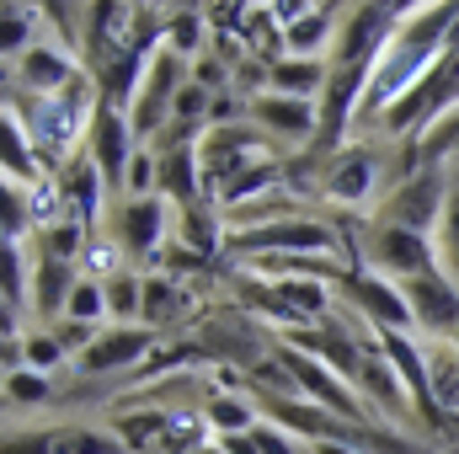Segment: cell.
I'll return each instance as SVG.
<instances>
[{"mask_svg":"<svg viewBox=\"0 0 459 454\" xmlns=\"http://www.w3.org/2000/svg\"><path fill=\"white\" fill-rule=\"evenodd\" d=\"M16 75H22V92H27V97H54V92H65L70 81H81L86 65H81L75 54H65V48H22Z\"/></svg>","mask_w":459,"mask_h":454,"instance_id":"17","label":"cell"},{"mask_svg":"<svg viewBox=\"0 0 459 454\" xmlns=\"http://www.w3.org/2000/svg\"><path fill=\"white\" fill-rule=\"evenodd\" d=\"M81 262L91 267L86 278H97V284H108V278H117V246H102V240H91Z\"/></svg>","mask_w":459,"mask_h":454,"instance_id":"33","label":"cell"},{"mask_svg":"<svg viewBox=\"0 0 459 454\" xmlns=\"http://www.w3.org/2000/svg\"><path fill=\"white\" fill-rule=\"evenodd\" d=\"M86 155L97 161V171L108 177L117 198H123V177H128V161H134V128H128V113L102 102L97 118H91V134H86Z\"/></svg>","mask_w":459,"mask_h":454,"instance_id":"10","label":"cell"},{"mask_svg":"<svg viewBox=\"0 0 459 454\" xmlns=\"http://www.w3.org/2000/svg\"><path fill=\"white\" fill-rule=\"evenodd\" d=\"M225 251L240 257V262H256V257H332V251L347 257V240H342V225H326V220H310V214H289V220L235 230Z\"/></svg>","mask_w":459,"mask_h":454,"instance_id":"3","label":"cell"},{"mask_svg":"<svg viewBox=\"0 0 459 454\" xmlns=\"http://www.w3.org/2000/svg\"><path fill=\"white\" fill-rule=\"evenodd\" d=\"M150 353H155V327H108L75 358V369L81 374H117V369H134Z\"/></svg>","mask_w":459,"mask_h":454,"instance_id":"14","label":"cell"},{"mask_svg":"<svg viewBox=\"0 0 459 454\" xmlns=\"http://www.w3.org/2000/svg\"><path fill=\"white\" fill-rule=\"evenodd\" d=\"M155 161H160L155 198H166V204H177V209H193V204L209 198V188H204V166H198V150H166V155H155Z\"/></svg>","mask_w":459,"mask_h":454,"instance_id":"18","label":"cell"},{"mask_svg":"<svg viewBox=\"0 0 459 454\" xmlns=\"http://www.w3.org/2000/svg\"><path fill=\"white\" fill-rule=\"evenodd\" d=\"M102 108V86H97V75L86 70L81 81H70L65 92H54V97H22V123H27V134H32V150H38V161H43V171H65L70 161V144L81 139V134H91V118Z\"/></svg>","mask_w":459,"mask_h":454,"instance_id":"2","label":"cell"},{"mask_svg":"<svg viewBox=\"0 0 459 454\" xmlns=\"http://www.w3.org/2000/svg\"><path fill=\"white\" fill-rule=\"evenodd\" d=\"M455 16H459V5H411V16L401 22V32L390 38V48L374 65V81H368L363 108H358V123H368V118L379 123L411 86H422L433 75V65L444 59Z\"/></svg>","mask_w":459,"mask_h":454,"instance_id":"1","label":"cell"},{"mask_svg":"<svg viewBox=\"0 0 459 454\" xmlns=\"http://www.w3.org/2000/svg\"><path fill=\"white\" fill-rule=\"evenodd\" d=\"M455 353H459V337H455Z\"/></svg>","mask_w":459,"mask_h":454,"instance_id":"36","label":"cell"},{"mask_svg":"<svg viewBox=\"0 0 459 454\" xmlns=\"http://www.w3.org/2000/svg\"><path fill=\"white\" fill-rule=\"evenodd\" d=\"M444 204H449V182H444V171H438V166H417V171H406V177L390 188L379 220H385V225H401V230L428 235V230L444 220Z\"/></svg>","mask_w":459,"mask_h":454,"instance_id":"7","label":"cell"},{"mask_svg":"<svg viewBox=\"0 0 459 454\" xmlns=\"http://www.w3.org/2000/svg\"><path fill=\"white\" fill-rule=\"evenodd\" d=\"M108 316L113 321H134V316H144V278H134V273H117L108 278Z\"/></svg>","mask_w":459,"mask_h":454,"instance_id":"26","label":"cell"},{"mask_svg":"<svg viewBox=\"0 0 459 454\" xmlns=\"http://www.w3.org/2000/svg\"><path fill=\"white\" fill-rule=\"evenodd\" d=\"M438 267L459 284V188H449V204L438 220Z\"/></svg>","mask_w":459,"mask_h":454,"instance_id":"28","label":"cell"},{"mask_svg":"<svg viewBox=\"0 0 459 454\" xmlns=\"http://www.w3.org/2000/svg\"><path fill=\"white\" fill-rule=\"evenodd\" d=\"M204 38H209V5H177V11L166 16V48L182 54L187 65H193V54L204 48Z\"/></svg>","mask_w":459,"mask_h":454,"instance_id":"22","label":"cell"},{"mask_svg":"<svg viewBox=\"0 0 459 454\" xmlns=\"http://www.w3.org/2000/svg\"><path fill=\"white\" fill-rule=\"evenodd\" d=\"M5 396L32 406V401L48 396V374H38V369H16V374H5Z\"/></svg>","mask_w":459,"mask_h":454,"instance_id":"31","label":"cell"},{"mask_svg":"<svg viewBox=\"0 0 459 454\" xmlns=\"http://www.w3.org/2000/svg\"><path fill=\"white\" fill-rule=\"evenodd\" d=\"M326 75H332L326 59H294V54H283V59L267 65V92H283V97H316V92H326Z\"/></svg>","mask_w":459,"mask_h":454,"instance_id":"21","label":"cell"},{"mask_svg":"<svg viewBox=\"0 0 459 454\" xmlns=\"http://www.w3.org/2000/svg\"><path fill=\"white\" fill-rule=\"evenodd\" d=\"M220 450H225V454H262L251 433H225V439H220Z\"/></svg>","mask_w":459,"mask_h":454,"instance_id":"35","label":"cell"},{"mask_svg":"<svg viewBox=\"0 0 459 454\" xmlns=\"http://www.w3.org/2000/svg\"><path fill=\"white\" fill-rule=\"evenodd\" d=\"M187 81H193V70H187L182 54L160 48V54L150 59L144 86H139V97H134V108H128V128H134V139H144V144L160 139V128L171 123V108H177V97H182Z\"/></svg>","mask_w":459,"mask_h":454,"instance_id":"4","label":"cell"},{"mask_svg":"<svg viewBox=\"0 0 459 454\" xmlns=\"http://www.w3.org/2000/svg\"><path fill=\"white\" fill-rule=\"evenodd\" d=\"M117 251L160 262L166 257V198H123L113 214Z\"/></svg>","mask_w":459,"mask_h":454,"instance_id":"11","label":"cell"},{"mask_svg":"<svg viewBox=\"0 0 459 454\" xmlns=\"http://www.w3.org/2000/svg\"><path fill=\"white\" fill-rule=\"evenodd\" d=\"M22 358H27V369H38V374H48V369H65V347L54 332H38V337L22 342Z\"/></svg>","mask_w":459,"mask_h":454,"instance_id":"29","label":"cell"},{"mask_svg":"<svg viewBox=\"0 0 459 454\" xmlns=\"http://www.w3.org/2000/svg\"><path fill=\"white\" fill-rule=\"evenodd\" d=\"M401 294H406L411 321H417L422 332H433V337H444V342L459 337V284L444 273V267L406 278V284H401Z\"/></svg>","mask_w":459,"mask_h":454,"instance_id":"8","label":"cell"},{"mask_svg":"<svg viewBox=\"0 0 459 454\" xmlns=\"http://www.w3.org/2000/svg\"><path fill=\"white\" fill-rule=\"evenodd\" d=\"M374 177H379V155L347 144V150H337V155L326 161V171H321V193H326L332 204H363V198L374 193Z\"/></svg>","mask_w":459,"mask_h":454,"instance_id":"16","label":"cell"},{"mask_svg":"<svg viewBox=\"0 0 459 454\" xmlns=\"http://www.w3.org/2000/svg\"><path fill=\"white\" fill-rule=\"evenodd\" d=\"M251 439H256V450H262V454H299V444H294V433H289V428H267V423H256V428H251Z\"/></svg>","mask_w":459,"mask_h":454,"instance_id":"34","label":"cell"},{"mask_svg":"<svg viewBox=\"0 0 459 454\" xmlns=\"http://www.w3.org/2000/svg\"><path fill=\"white\" fill-rule=\"evenodd\" d=\"M75 284H81L75 262H54V257H38V262H32V310H38L43 321H65Z\"/></svg>","mask_w":459,"mask_h":454,"instance_id":"20","label":"cell"},{"mask_svg":"<svg viewBox=\"0 0 459 454\" xmlns=\"http://www.w3.org/2000/svg\"><path fill=\"white\" fill-rule=\"evenodd\" d=\"M342 27V5H305L289 27H283V54L294 59H321L326 43H337Z\"/></svg>","mask_w":459,"mask_h":454,"instance_id":"19","label":"cell"},{"mask_svg":"<svg viewBox=\"0 0 459 454\" xmlns=\"http://www.w3.org/2000/svg\"><path fill=\"white\" fill-rule=\"evenodd\" d=\"M428 380H433V401L444 417H459V353L455 342L428 347Z\"/></svg>","mask_w":459,"mask_h":454,"instance_id":"23","label":"cell"},{"mask_svg":"<svg viewBox=\"0 0 459 454\" xmlns=\"http://www.w3.org/2000/svg\"><path fill=\"white\" fill-rule=\"evenodd\" d=\"M38 16H43V5H5V65H16V43H27Z\"/></svg>","mask_w":459,"mask_h":454,"instance_id":"30","label":"cell"},{"mask_svg":"<svg viewBox=\"0 0 459 454\" xmlns=\"http://www.w3.org/2000/svg\"><path fill=\"white\" fill-rule=\"evenodd\" d=\"M54 182H59V198H65V214H70V220H81V225L97 235L102 198H108V177L97 171V161H91V155H75Z\"/></svg>","mask_w":459,"mask_h":454,"instance_id":"15","label":"cell"},{"mask_svg":"<svg viewBox=\"0 0 459 454\" xmlns=\"http://www.w3.org/2000/svg\"><path fill=\"white\" fill-rule=\"evenodd\" d=\"M5 454H128L117 433H102V428H38V433H11L5 439Z\"/></svg>","mask_w":459,"mask_h":454,"instance_id":"13","label":"cell"},{"mask_svg":"<svg viewBox=\"0 0 459 454\" xmlns=\"http://www.w3.org/2000/svg\"><path fill=\"white\" fill-rule=\"evenodd\" d=\"M352 257H363L374 273H385V278H395V284H406V278L438 267V251H433L428 235L401 230V225H385V220L368 225V246H347V262H352Z\"/></svg>","mask_w":459,"mask_h":454,"instance_id":"5","label":"cell"},{"mask_svg":"<svg viewBox=\"0 0 459 454\" xmlns=\"http://www.w3.org/2000/svg\"><path fill=\"white\" fill-rule=\"evenodd\" d=\"M65 321H108V284H97V278H86L81 273V284H75V294H70V310H65Z\"/></svg>","mask_w":459,"mask_h":454,"instance_id":"27","label":"cell"},{"mask_svg":"<svg viewBox=\"0 0 459 454\" xmlns=\"http://www.w3.org/2000/svg\"><path fill=\"white\" fill-rule=\"evenodd\" d=\"M379 342H385V353H390V363H395V374H401V385H406V396H411V417H422L428 428H449V417H444L438 401H433L428 353L406 337V332H379Z\"/></svg>","mask_w":459,"mask_h":454,"instance_id":"12","label":"cell"},{"mask_svg":"<svg viewBox=\"0 0 459 454\" xmlns=\"http://www.w3.org/2000/svg\"><path fill=\"white\" fill-rule=\"evenodd\" d=\"M187 305V289H182V278H171V273H160V278H144V321L150 327H166L177 310Z\"/></svg>","mask_w":459,"mask_h":454,"instance_id":"24","label":"cell"},{"mask_svg":"<svg viewBox=\"0 0 459 454\" xmlns=\"http://www.w3.org/2000/svg\"><path fill=\"white\" fill-rule=\"evenodd\" d=\"M337 289L347 294V305L363 316V327H374V332H406V327H417V321H411V305H406V294H401V284L385 278V273H374L363 257L347 262V278Z\"/></svg>","mask_w":459,"mask_h":454,"instance_id":"6","label":"cell"},{"mask_svg":"<svg viewBox=\"0 0 459 454\" xmlns=\"http://www.w3.org/2000/svg\"><path fill=\"white\" fill-rule=\"evenodd\" d=\"M204 423L225 439V433H251V428H256V412H251V401H240L235 390H225V396H214V401H209Z\"/></svg>","mask_w":459,"mask_h":454,"instance_id":"25","label":"cell"},{"mask_svg":"<svg viewBox=\"0 0 459 454\" xmlns=\"http://www.w3.org/2000/svg\"><path fill=\"white\" fill-rule=\"evenodd\" d=\"M251 123L273 139V144H316L321 108L310 97H283V92H262L251 97Z\"/></svg>","mask_w":459,"mask_h":454,"instance_id":"9","label":"cell"},{"mask_svg":"<svg viewBox=\"0 0 459 454\" xmlns=\"http://www.w3.org/2000/svg\"><path fill=\"white\" fill-rule=\"evenodd\" d=\"M455 161H459V150H455Z\"/></svg>","mask_w":459,"mask_h":454,"instance_id":"37","label":"cell"},{"mask_svg":"<svg viewBox=\"0 0 459 454\" xmlns=\"http://www.w3.org/2000/svg\"><path fill=\"white\" fill-rule=\"evenodd\" d=\"M54 337H59L65 353H75V358H81L91 342L102 337V327H97V321H59V327H54Z\"/></svg>","mask_w":459,"mask_h":454,"instance_id":"32","label":"cell"}]
</instances>
